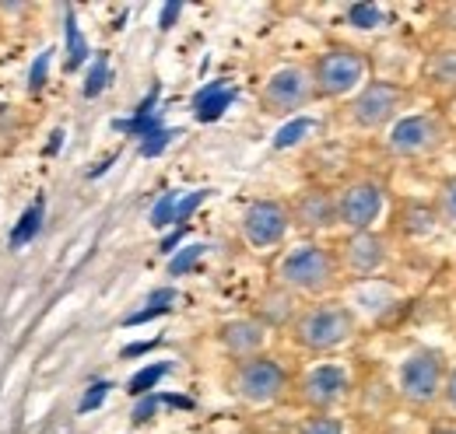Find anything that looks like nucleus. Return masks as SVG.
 Instances as JSON below:
<instances>
[{
	"instance_id": "obj_1",
	"label": "nucleus",
	"mask_w": 456,
	"mask_h": 434,
	"mask_svg": "<svg viewBox=\"0 0 456 434\" xmlns=\"http://www.w3.org/2000/svg\"><path fill=\"white\" fill-rule=\"evenodd\" d=\"M278 280L285 291H295V294H323L338 280V256L327 245L302 242L281 256Z\"/></svg>"
},
{
	"instance_id": "obj_2",
	"label": "nucleus",
	"mask_w": 456,
	"mask_h": 434,
	"mask_svg": "<svg viewBox=\"0 0 456 434\" xmlns=\"http://www.w3.org/2000/svg\"><path fill=\"white\" fill-rule=\"evenodd\" d=\"M351 333H354V316L344 305H309L291 323L295 343L313 350V354L341 347V343L351 340Z\"/></svg>"
},
{
	"instance_id": "obj_3",
	"label": "nucleus",
	"mask_w": 456,
	"mask_h": 434,
	"mask_svg": "<svg viewBox=\"0 0 456 434\" xmlns=\"http://www.w3.org/2000/svg\"><path fill=\"white\" fill-rule=\"evenodd\" d=\"M232 392L253 406H271L288 392V372L274 358H249L239 361L232 372Z\"/></svg>"
},
{
	"instance_id": "obj_4",
	"label": "nucleus",
	"mask_w": 456,
	"mask_h": 434,
	"mask_svg": "<svg viewBox=\"0 0 456 434\" xmlns=\"http://www.w3.org/2000/svg\"><path fill=\"white\" fill-rule=\"evenodd\" d=\"M365 56L351 46H334L327 53H320V60L313 63V84H316V95H327V99H338L354 92L362 81H365Z\"/></svg>"
},
{
	"instance_id": "obj_5",
	"label": "nucleus",
	"mask_w": 456,
	"mask_h": 434,
	"mask_svg": "<svg viewBox=\"0 0 456 434\" xmlns=\"http://www.w3.org/2000/svg\"><path fill=\"white\" fill-rule=\"evenodd\" d=\"M316 84H313V70L305 67H281L274 70L264 88H260V106L271 116H288L295 108H302L305 102H313Z\"/></svg>"
},
{
	"instance_id": "obj_6",
	"label": "nucleus",
	"mask_w": 456,
	"mask_h": 434,
	"mask_svg": "<svg viewBox=\"0 0 456 434\" xmlns=\"http://www.w3.org/2000/svg\"><path fill=\"white\" fill-rule=\"evenodd\" d=\"M288 228H291V214H288V207L281 200H253L242 211V238L256 253L281 245Z\"/></svg>"
},
{
	"instance_id": "obj_7",
	"label": "nucleus",
	"mask_w": 456,
	"mask_h": 434,
	"mask_svg": "<svg viewBox=\"0 0 456 434\" xmlns=\"http://www.w3.org/2000/svg\"><path fill=\"white\" fill-rule=\"evenodd\" d=\"M298 396L305 406H313L316 414H327L330 406H338L344 396H347V372L341 365H316L309 368L302 382H298Z\"/></svg>"
},
{
	"instance_id": "obj_8",
	"label": "nucleus",
	"mask_w": 456,
	"mask_h": 434,
	"mask_svg": "<svg viewBox=\"0 0 456 434\" xmlns=\"http://www.w3.org/2000/svg\"><path fill=\"white\" fill-rule=\"evenodd\" d=\"M383 207V189L376 182H351L338 193V221L347 224L354 235L365 231Z\"/></svg>"
},
{
	"instance_id": "obj_9",
	"label": "nucleus",
	"mask_w": 456,
	"mask_h": 434,
	"mask_svg": "<svg viewBox=\"0 0 456 434\" xmlns=\"http://www.w3.org/2000/svg\"><path fill=\"white\" fill-rule=\"evenodd\" d=\"M439 379H443V365H439V358L428 354V350L411 354V358L403 361V368H400V389H403V396L414 399V403H428V399L436 396V389H439Z\"/></svg>"
},
{
	"instance_id": "obj_10",
	"label": "nucleus",
	"mask_w": 456,
	"mask_h": 434,
	"mask_svg": "<svg viewBox=\"0 0 456 434\" xmlns=\"http://www.w3.org/2000/svg\"><path fill=\"white\" fill-rule=\"evenodd\" d=\"M291 224L305 228V231H323L330 224H338V197H330L327 189H305L291 207Z\"/></svg>"
},
{
	"instance_id": "obj_11",
	"label": "nucleus",
	"mask_w": 456,
	"mask_h": 434,
	"mask_svg": "<svg viewBox=\"0 0 456 434\" xmlns=\"http://www.w3.org/2000/svg\"><path fill=\"white\" fill-rule=\"evenodd\" d=\"M400 106V92L394 84H369L358 99H354V106H351V116H354V123H362V126H379V123H387Z\"/></svg>"
},
{
	"instance_id": "obj_12",
	"label": "nucleus",
	"mask_w": 456,
	"mask_h": 434,
	"mask_svg": "<svg viewBox=\"0 0 456 434\" xmlns=\"http://www.w3.org/2000/svg\"><path fill=\"white\" fill-rule=\"evenodd\" d=\"M267 340V326L256 323V319H235L222 329V343L232 358L239 361H249V358H260V347Z\"/></svg>"
},
{
	"instance_id": "obj_13",
	"label": "nucleus",
	"mask_w": 456,
	"mask_h": 434,
	"mask_svg": "<svg viewBox=\"0 0 456 434\" xmlns=\"http://www.w3.org/2000/svg\"><path fill=\"white\" fill-rule=\"evenodd\" d=\"M341 263H344V270L358 273V277L372 273L383 263V242L372 238V235H365V231L351 235L341 245Z\"/></svg>"
},
{
	"instance_id": "obj_14",
	"label": "nucleus",
	"mask_w": 456,
	"mask_h": 434,
	"mask_svg": "<svg viewBox=\"0 0 456 434\" xmlns=\"http://www.w3.org/2000/svg\"><path fill=\"white\" fill-rule=\"evenodd\" d=\"M432 141H436V123L428 116H411V119L397 123L390 133V148L400 155H418V151L432 148Z\"/></svg>"
},
{
	"instance_id": "obj_15",
	"label": "nucleus",
	"mask_w": 456,
	"mask_h": 434,
	"mask_svg": "<svg viewBox=\"0 0 456 434\" xmlns=\"http://www.w3.org/2000/svg\"><path fill=\"white\" fill-rule=\"evenodd\" d=\"M232 88L225 84H211V88H204L200 95H197V119L200 123H211V119H218L228 106H232Z\"/></svg>"
},
{
	"instance_id": "obj_16",
	"label": "nucleus",
	"mask_w": 456,
	"mask_h": 434,
	"mask_svg": "<svg viewBox=\"0 0 456 434\" xmlns=\"http://www.w3.org/2000/svg\"><path fill=\"white\" fill-rule=\"evenodd\" d=\"M291 434H344V424L330 414H313V417L298 421Z\"/></svg>"
},
{
	"instance_id": "obj_17",
	"label": "nucleus",
	"mask_w": 456,
	"mask_h": 434,
	"mask_svg": "<svg viewBox=\"0 0 456 434\" xmlns=\"http://www.w3.org/2000/svg\"><path fill=\"white\" fill-rule=\"evenodd\" d=\"M39 224H43V204H36V207L25 211V217L18 221V228L11 231V245H25V242L39 231Z\"/></svg>"
},
{
	"instance_id": "obj_18",
	"label": "nucleus",
	"mask_w": 456,
	"mask_h": 434,
	"mask_svg": "<svg viewBox=\"0 0 456 434\" xmlns=\"http://www.w3.org/2000/svg\"><path fill=\"white\" fill-rule=\"evenodd\" d=\"M347 18H351L358 28H376V25H383V7H376V4H354V7L347 11Z\"/></svg>"
},
{
	"instance_id": "obj_19",
	"label": "nucleus",
	"mask_w": 456,
	"mask_h": 434,
	"mask_svg": "<svg viewBox=\"0 0 456 434\" xmlns=\"http://www.w3.org/2000/svg\"><path fill=\"white\" fill-rule=\"evenodd\" d=\"M166 372H169V365H151V368L137 372V375L130 379V396H144L148 389H155V382L162 379Z\"/></svg>"
},
{
	"instance_id": "obj_20",
	"label": "nucleus",
	"mask_w": 456,
	"mask_h": 434,
	"mask_svg": "<svg viewBox=\"0 0 456 434\" xmlns=\"http://www.w3.org/2000/svg\"><path fill=\"white\" fill-rule=\"evenodd\" d=\"M175 207H179V193H166L162 200H159V207L151 211V224L155 228H166L175 221Z\"/></svg>"
},
{
	"instance_id": "obj_21",
	"label": "nucleus",
	"mask_w": 456,
	"mask_h": 434,
	"mask_svg": "<svg viewBox=\"0 0 456 434\" xmlns=\"http://www.w3.org/2000/svg\"><path fill=\"white\" fill-rule=\"evenodd\" d=\"M106 77H110V67H106V60L99 56V63H95V70L88 74V84H85V95H88V99H95V95L102 92V84H106Z\"/></svg>"
},
{
	"instance_id": "obj_22",
	"label": "nucleus",
	"mask_w": 456,
	"mask_h": 434,
	"mask_svg": "<svg viewBox=\"0 0 456 434\" xmlns=\"http://www.w3.org/2000/svg\"><path fill=\"white\" fill-rule=\"evenodd\" d=\"M67 39H70V60H67V67H77L85 60V43H81V36L74 28V18H67Z\"/></svg>"
},
{
	"instance_id": "obj_23",
	"label": "nucleus",
	"mask_w": 456,
	"mask_h": 434,
	"mask_svg": "<svg viewBox=\"0 0 456 434\" xmlns=\"http://www.w3.org/2000/svg\"><path fill=\"white\" fill-rule=\"evenodd\" d=\"M309 130V119H295L291 126H285L281 133H278V141H274V148H288V144H295L302 133Z\"/></svg>"
},
{
	"instance_id": "obj_24",
	"label": "nucleus",
	"mask_w": 456,
	"mask_h": 434,
	"mask_svg": "<svg viewBox=\"0 0 456 434\" xmlns=\"http://www.w3.org/2000/svg\"><path fill=\"white\" fill-rule=\"evenodd\" d=\"M172 137H175L172 130H155V133H151V137L144 141V148H141V151H144V155H159V151H162V148L169 144Z\"/></svg>"
},
{
	"instance_id": "obj_25",
	"label": "nucleus",
	"mask_w": 456,
	"mask_h": 434,
	"mask_svg": "<svg viewBox=\"0 0 456 434\" xmlns=\"http://www.w3.org/2000/svg\"><path fill=\"white\" fill-rule=\"evenodd\" d=\"M200 253H204V249H200V245H190V249H186V253H183V256H175V260H172V267H169V270H172V273H183V270H190V267H193V263H197V256H200Z\"/></svg>"
},
{
	"instance_id": "obj_26",
	"label": "nucleus",
	"mask_w": 456,
	"mask_h": 434,
	"mask_svg": "<svg viewBox=\"0 0 456 434\" xmlns=\"http://www.w3.org/2000/svg\"><path fill=\"white\" fill-rule=\"evenodd\" d=\"M204 197H208L204 189H200V193H193V197H186V200H183V204L175 207V221H186V217H190L193 211H197V204H200Z\"/></svg>"
},
{
	"instance_id": "obj_27",
	"label": "nucleus",
	"mask_w": 456,
	"mask_h": 434,
	"mask_svg": "<svg viewBox=\"0 0 456 434\" xmlns=\"http://www.w3.org/2000/svg\"><path fill=\"white\" fill-rule=\"evenodd\" d=\"M106 392H110V385H106V382H99V385H92V392L85 396V403H81V410H92V406H99V403L106 399Z\"/></svg>"
},
{
	"instance_id": "obj_28",
	"label": "nucleus",
	"mask_w": 456,
	"mask_h": 434,
	"mask_svg": "<svg viewBox=\"0 0 456 434\" xmlns=\"http://www.w3.org/2000/svg\"><path fill=\"white\" fill-rule=\"evenodd\" d=\"M443 204H446V214L456 217V179L446 186V197H443Z\"/></svg>"
},
{
	"instance_id": "obj_29",
	"label": "nucleus",
	"mask_w": 456,
	"mask_h": 434,
	"mask_svg": "<svg viewBox=\"0 0 456 434\" xmlns=\"http://www.w3.org/2000/svg\"><path fill=\"white\" fill-rule=\"evenodd\" d=\"M155 406H159V399H144V403L137 406V414H134V417H137V421H148V417L155 414Z\"/></svg>"
},
{
	"instance_id": "obj_30",
	"label": "nucleus",
	"mask_w": 456,
	"mask_h": 434,
	"mask_svg": "<svg viewBox=\"0 0 456 434\" xmlns=\"http://www.w3.org/2000/svg\"><path fill=\"white\" fill-rule=\"evenodd\" d=\"M179 11H183V7H179V4H169V7H166V11H162V28H172V21H175V18H179Z\"/></svg>"
},
{
	"instance_id": "obj_31",
	"label": "nucleus",
	"mask_w": 456,
	"mask_h": 434,
	"mask_svg": "<svg viewBox=\"0 0 456 434\" xmlns=\"http://www.w3.org/2000/svg\"><path fill=\"white\" fill-rule=\"evenodd\" d=\"M46 60H50V56H43V60L36 63V70H32V88H39V84H43V74H46Z\"/></svg>"
},
{
	"instance_id": "obj_32",
	"label": "nucleus",
	"mask_w": 456,
	"mask_h": 434,
	"mask_svg": "<svg viewBox=\"0 0 456 434\" xmlns=\"http://www.w3.org/2000/svg\"><path fill=\"white\" fill-rule=\"evenodd\" d=\"M446 396H450V403L456 406V372H453V379H450V385H446Z\"/></svg>"
},
{
	"instance_id": "obj_33",
	"label": "nucleus",
	"mask_w": 456,
	"mask_h": 434,
	"mask_svg": "<svg viewBox=\"0 0 456 434\" xmlns=\"http://www.w3.org/2000/svg\"><path fill=\"white\" fill-rule=\"evenodd\" d=\"M436 434H456V428H443V431H436Z\"/></svg>"
}]
</instances>
